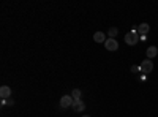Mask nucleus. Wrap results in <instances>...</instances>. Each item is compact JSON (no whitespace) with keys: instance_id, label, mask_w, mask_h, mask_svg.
<instances>
[{"instance_id":"obj_8","label":"nucleus","mask_w":158,"mask_h":117,"mask_svg":"<svg viewBox=\"0 0 158 117\" xmlns=\"http://www.w3.org/2000/svg\"><path fill=\"white\" fill-rule=\"evenodd\" d=\"M106 40L108 38H106V35H104L103 32H95L94 33V41L95 43H106Z\"/></svg>"},{"instance_id":"obj_1","label":"nucleus","mask_w":158,"mask_h":117,"mask_svg":"<svg viewBox=\"0 0 158 117\" xmlns=\"http://www.w3.org/2000/svg\"><path fill=\"white\" fill-rule=\"evenodd\" d=\"M138 40H141L138 30H131V32H128L127 36H125V43H127L128 46H135V44L138 43Z\"/></svg>"},{"instance_id":"obj_9","label":"nucleus","mask_w":158,"mask_h":117,"mask_svg":"<svg viewBox=\"0 0 158 117\" xmlns=\"http://www.w3.org/2000/svg\"><path fill=\"white\" fill-rule=\"evenodd\" d=\"M146 54H147V59H153L158 56V48L156 46H150L147 51H146Z\"/></svg>"},{"instance_id":"obj_5","label":"nucleus","mask_w":158,"mask_h":117,"mask_svg":"<svg viewBox=\"0 0 158 117\" xmlns=\"http://www.w3.org/2000/svg\"><path fill=\"white\" fill-rule=\"evenodd\" d=\"M71 108H73L76 112H82V111H85V103H84L82 100H74Z\"/></svg>"},{"instance_id":"obj_10","label":"nucleus","mask_w":158,"mask_h":117,"mask_svg":"<svg viewBox=\"0 0 158 117\" xmlns=\"http://www.w3.org/2000/svg\"><path fill=\"white\" fill-rule=\"evenodd\" d=\"M71 97H73V100H81L82 92H81L79 89H73V94H71Z\"/></svg>"},{"instance_id":"obj_6","label":"nucleus","mask_w":158,"mask_h":117,"mask_svg":"<svg viewBox=\"0 0 158 117\" xmlns=\"http://www.w3.org/2000/svg\"><path fill=\"white\" fill-rule=\"evenodd\" d=\"M0 97H2V100H6L11 97V89L8 86H2L0 87Z\"/></svg>"},{"instance_id":"obj_7","label":"nucleus","mask_w":158,"mask_h":117,"mask_svg":"<svg viewBox=\"0 0 158 117\" xmlns=\"http://www.w3.org/2000/svg\"><path fill=\"white\" fill-rule=\"evenodd\" d=\"M149 30H150V25L147 24V22H142V24H139V27H138V33L142 36V35H147L149 33Z\"/></svg>"},{"instance_id":"obj_4","label":"nucleus","mask_w":158,"mask_h":117,"mask_svg":"<svg viewBox=\"0 0 158 117\" xmlns=\"http://www.w3.org/2000/svg\"><path fill=\"white\" fill-rule=\"evenodd\" d=\"M104 48H106L108 51H111V52H114V51L118 49V43H117V40H114V38H108L106 43H104Z\"/></svg>"},{"instance_id":"obj_13","label":"nucleus","mask_w":158,"mask_h":117,"mask_svg":"<svg viewBox=\"0 0 158 117\" xmlns=\"http://www.w3.org/2000/svg\"><path fill=\"white\" fill-rule=\"evenodd\" d=\"M82 117H90V115H87V114H84V115H82Z\"/></svg>"},{"instance_id":"obj_2","label":"nucleus","mask_w":158,"mask_h":117,"mask_svg":"<svg viewBox=\"0 0 158 117\" xmlns=\"http://www.w3.org/2000/svg\"><path fill=\"white\" fill-rule=\"evenodd\" d=\"M152 70H153V63H152L150 59H146V60L141 63V73L142 74H149Z\"/></svg>"},{"instance_id":"obj_12","label":"nucleus","mask_w":158,"mask_h":117,"mask_svg":"<svg viewBox=\"0 0 158 117\" xmlns=\"http://www.w3.org/2000/svg\"><path fill=\"white\" fill-rule=\"evenodd\" d=\"M138 71H141V67H136V65H133V67H131V73H138Z\"/></svg>"},{"instance_id":"obj_3","label":"nucleus","mask_w":158,"mask_h":117,"mask_svg":"<svg viewBox=\"0 0 158 117\" xmlns=\"http://www.w3.org/2000/svg\"><path fill=\"white\" fill-rule=\"evenodd\" d=\"M73 97L71 95H63L62 98H60V108L62 109H67V108H70V106H73Z\"/></svg>"},{"instance_id":"obj_11","label":"nucleus","mask_w":158,"mask_h":117,"mask_svg":"<svg viewBox=\"0 0 158 117\" xmlns=\"http://www.w3.org/2000/svg\"><path fill=\"white\" fill-rule=\"evenodd\" d=\"M117 33H118V29H117V27H111V29H109V33H108V35H109V38H114V40H115Z\"/></svg>"}]
</instances>
